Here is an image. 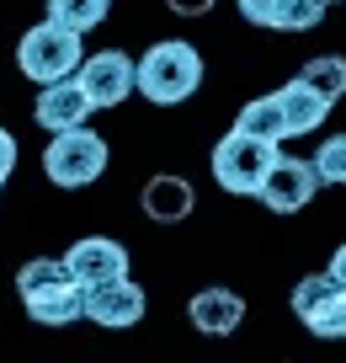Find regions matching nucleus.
Masks as SVG:
<instances>
[{
	"label": "nucleus",
	"mask_w": 346,
	"mask_h": 363,
	"mask_svg": "<svg viewBox=\"0 0 346 363\" xmlns=\"http://www.w3.org/2000/svg\"><path fill=\"white\" fill-rule=\"evenodd\" d=\"M11 171H16V134H11V128H0V187L11 182Z\"/></svg>",
	"instance_id": "aec40b11"
},
{
	"label": "nucleus",
	"mask_w": 346,
	"mask_h": 363,
	"mask_svg": "<svg viewBox=\"0 0 346 363\" xmlns=\"http://www.w3.org/2000/svg\"><path fill=\"white\" fill-rule=\"evenodd\" d=\"M314 177L325 182V187H346V134H335V139H325L320 150H314Z\"/></svg>",
	"instance_id": "a211bd4d"
},
{
	"label": "nucleus",
	"mask_w": 346,
	"mask_h": 363,
	"mask_svg": "<svg viewBox=\"0 0 346 363\" xmlns=\"http://www.w3.org/2000/svg\"><path fill=\"white\" fill-rule=\"evenodd\" d=\"M166 6H171L176 16H208L213 6H219V0H166Z\"/></svg>",
	"instance_id": "412c9836"
},
{
	"label": "nucleus",
	"mask_w": 346,
	"mask_h": 363,
	"mask_svg": "<svg viewBox=\"0 0 346 363\" xmlns=\"http://www.w3.org/2000/svg\"><path fill=\"white\" fill-rule=\"evenodd\" d=\"M112 0H48V22L69 27V33H91V27L107 22Z\"/></svg>",
	"instance_id": "f3484780"
},
{
	"label": "nucleus",
	"mask_w": 346,
	"mask_h": 363,
	"mask_svg": "<svg viewBox=\"0 0 346 363\" xmlns=\"http://www.w3.org/2000/svg\"><path fill=\"white\" fill-rule=\"evenodd\" d=\"M187 320L202 337H229V331H240V320H246V299H240L235 289H197V294L187 299Z\"/></svg>",
	"instance_id": "f8f14e48"
},
{
	"label": "nucleus",
	"mask_w": 346,
	"mask_h": 363,
	"mask_svg": "<svg viewBox=\"0 0 346 363\" xmlns=\"http://www.w3.org/2000/svg\"><path fill=\"white\" fill-rule=\"evenodd\" d=\"M139 203H144V214L155 219V225H181V219H192V208H197V193H192V182H187V177H171V171H160V177L144 182Z\"/></svg>",
	"instance_id": "ddd939ff"
},
{
	"label": "nucleus",
	"mask_w": 346,
	"mask_h": 363,
	"mask_svg": "<svg viewBox=\"0 0 346 363\" xmlns=\"http://www.w3.org/2000/svg\"><path fill=\"white\" fill-rule=\"evenodd\" d=\"M80 59H86L80 33H69V27H59V22H38L33 33H22V43H16V69H22L27 80H38V86L69 80L80 69Z\"/></svg>",
	"instance_id": "39448f33"
},
{
	"label": "nucleus",
	"mask_w": 346,
	"mask_h": 363,
	"mask_svg": "<svg viewBox=\"0 0 346 363\" xmlns=\"http://www.w3.org/2000/svg\"><path fill=\"white\" fill-rule=\"evenodd\" d=\"M325 272H330L335 284L346 289V240H341V246H335V257H330V267H325Z\"/></svg>",
	"instance_id": "4be33fe9"
},
{
	"label": "nucleus",
	"mask_w": 346,
	"mask_h": 363,
	"mask_svg": "<svg viewBox=\"0 0 346 363\" xmlns=\"http://www.w3.org/2000/svg\"><path fill=\"white\" fill-rule=\"evenodd\" d=\"M235 6H240V16H246V22H256V27H272V33H277L282 11H288V0H235Z\"/></svg>",
	"instance_id": "6ab92c4d"
},
{
	"label": "nucleus",
	"mask_w": 346,
	"mask_h": 363,
	"mask_svg": "<svg viewBox=\"0 0 346 363\" xmlns=\"http://www.w3.org/2000/svg\"><path fill=\"white\" fill-rule=\"evenodd\" d=\"M299 80H304L309 91H320L325 102L335 107V102L346 96V59H341V54H314L309 65L299 69Z\"/></svg>",
	"instance_id": "dca6fc26"
},
{
	"label": "nucleus",
	"mask_w": 346,
	"mask_h": 363,
	"mask_svg": "<svg viewBox=\"0 0 346 363\" xmlns=\"http://www.w3.org/2000/svg\"><path fill=\"white\" fill-rule=\"evenodd\" d=\"M293 315L304 320V331H314L320 342L346 337V289L330 272H309L293 284Z\"/></svg>",
	"instance_id": "423d86ee"
},
{
	"label": "nucleus",
	"mask_w": 346,
	"mask_h": 363,
	"mask_svg": "<svg viewBox=\"0 0 346 363\" xmlns=\"http://www.w3.org/2000/svg\"><path fill=\"white\" fill-rule=\"evenodd\" d=\"M277 102H282V118H288V139H299V134H314V128L325 123V113H330V102H325L320 91H309L299 75H293L288 86L277 91Z\"/></svg>",
	"instance_id": "4468645a"
},
{
	"label": "nucleus",
	"mask_w": 346,
	"mask_h": 363,
	"mask_svg": "<svg viewBox=\"0 0 346 363\" xmlns=\"http://www.w3.org/2000/svg\"><path fill=\"white\" fill-rule=\"evenodd\" d=\"M64 267L80 289L112 284V278H128V246H117L112 235H86L64 251Z\"/></svg>",
	"instance_id": "9d476101"
},
{
	"label": "nucleus",
	"mask_w": 346,
	"mask_h": 363,
	"mask_svg": "<svg viewBox=\"0 0 346 363\" xmlns=\"http://www.w3.org/2000/svg\"><path fill=\"white\" fill-rule=\"evenodd\" d=\"M197 86H202V54H197L192 43H181V38L155 43V48L134 65V91L144 96V102H155V107L187 102Z\"/></svg>",
	"instance_id": "f03ea898"
},
{
	"label": "nucleus",
	"mask_w": 346,
	"mask_h": 363,
	"mask_svg": "<svg viewBox=\"0 0 346 363\" xmlns=\"http://www.w3.org/2000/svg\"><path fill=\"white\" fill-rule=\"evenodd\" d=\"M134 65H139V59L117 54V48H101V54L80 59L75 80L86 86L91 107H117V102H128V96H134Z\"/></svg>",
	"instance_id": "6e6552de"
},
{
	"label": "nucleus",
	"mask_w": 346,
	"mask_h": 363,
	"mask_svg": "<svg viewBox=\"0 0 346 363\" xmlns=\"http://www.w3.org/2000/svg\"><path fill=\"white\" fill-rule=\"evenodd\" d=\"M144 310H149V294L134 284V278H112V284L86 289V320H96V326H107V331L139 326Z\"/></svg>",
	"instance_id": "1a4fd4ad"
},
{
	"label": "nucleus",
	"mask_w": 346,
	"mask_h": 363,
	"mask_svg": "<svg viewBox=\"0 0 346 363\" xmlns=\"http://www.w3.org/2000/svg\"><path fill=\"white\" fill-rule=\"evenodd\" d=\"M272 160H277V145H267V139L246 134V128H229V134L213 145V182H219L224 193H235V198H256L261 193V182H267Z\"/></svg>",
	"instance_id": "20e7f679"
},
{
	"label": "nucleus",
	"mask_w": 346,
	"mask_h": 363,
	"mask_svg": "<svg viewBox=\"0 0 346 363\" xmlns=\"http://www.w3.org/2000/svg\"><path fill=\"white\" fill-rule=\"evenodd\" d=\"M107 155H112L107 139H101L91 123L64 128V134H54V139H48V150H43V177L54 182V187H64V193H75V187L101 182Z\"/></svg>",
	"instance_id": "7ed1b4c3"
},
{
	"label": "nucleus",
	"mask_w": 346,
	"mask_h": 363,
	"mask_svg": "<svg viewBox=\"0 0 346 363\" xmlns=\"http://www.w3.org/2000/svg\"><path fill=\"white\" fill-rule=\"evenodd\" d=\"M314 193H320L314 160L282 155V150H277V160H272V171H267V182H261V193H256V198L272 208V214H299V208L314 203Z\"/></svg>",
	"instance_id": "0eeeda50"
},
{
	"label": "nucleus",
	"mask_w": 346,
	"mask_h": 363,
	"mask_svg": "<svg viewBox=\"0 0 346 363\" xmlns=\"http://www.w3.org/2000/svg\"><path fill=\"white\" fill-rule=\"evenodd\" d=\"M325 6H341V0H325Z\"/></svg>",
	"instance_id": "5701e85b"
},
{
	"label": "nucleus",
	"mask_w": 346,
	"mask_h": 363,
	"mask_svg": "<svg viewBox=\"0 0 346 363\" xmlns=\"http://www.w3.org/2000/svg\"><path fill=\"white\" fill-rule=\"evenodd\" d=\"M16 294H22V310L38 320V326H69V320L86 315V289L69 278L64 257H33L16 272Z\"/></svg>",
	"instance_id": "f257e3e1"
},
{
	"label": "nucleus",
	"mask_w": 346,
	"mask_h": 363,
	"mask_svg": "<svg viewBox=\"0 0 346 363\" xmlns=\"http://www.w3.org/2000/svg\"><path fill=\"white\" fill-rule=\"evenodd\" d=\"M235 128H246V134L267 139V145L282 150V139H288V118H282V102H277V91H267V96H256V102L240 107Z\"/></svg>",
	"instance_id": "2eb2a0df"
},
{
	"label": "nucleus",
	"mask_w": 346,
	"mask_h": 363,
	"mask_svg": "<svg viewBox=\"0 0 346 363\" xmlns=\"http://www.w3.org/2000/svg\"><path fill=\"white\" fill-rule=\"evenodd\" d=\"M91 113H96V107H91L86 86H80L75 75H69V80H54V86H43V91H38V107H33L38 128H48V134H64V128H80Z\"/></svg>",
	"instance_id": "9b49d317"
}]
</instances>
